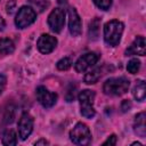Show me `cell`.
Instances as JSON below:
<instances>
[{"label": "cell", "instance_id": "cell-8", "mask_svg": "<svg viewBox=\"0 0 146 146\" xmlns=\"http://www.w3.org/2000/svg\"><path fill=\"white\" fill-rule=\"evenodd\" d=\"M33 130V117L29 113H24L18 121V135L21 139L25 140Z\"/></svg>", "mask_w": 146, "mask_h": 146}, {"label": "cell", "instance_id": "cell-2", "mask_svg": "<svg viewBox=\"0 0 146 146\" xmlns=\"http://www.w3.org/2000/svg\"><path fill=\"white\" fill-rule=\"evenodd\" d=\"M123 32V24L117 19L110 21L104 26V40L107 44L114 47L120 42Z\"/></svg>", "mask_w": 146, "mask_h": 146}, {"label": "cell", "instance_id": "cell-4", "mask_svg": "<svg viewBox=\"0 0 146 146\" xmlns=\"http://www.w3.org/2000/svg\"><path fill=\"white\" fill-rule=\"evenodd\" d=\"M35 18H36L35 11L29 6H23L16 15L15 24L18 29H25L26 26L34 23Z\"/></svg>", "mask_w": 146, "mask_h": 146}, {"label": "cell", "instance_id": "cell-13", "mask_svg": "<svg viewBox=\"0 0 146 146\" xmlns=\"http://www.w3.org/2000/svg\"><path fill=\"white\" fill-rule=\"evenodd\" d=\"M94 99H95V92L91 90H83L79 94V102L81 107L84 106H92L94 104Z\"/></svg>", "mask_w": 146, "mask_h": 146}, {"label": "cell", "instance_id": "cell-23", "mask_svg": "<svg viewBox=\"0 0 146 146\" xmlns=\"http://www.w3.org/2000/svg\"><path fill=\"white\" fill-rule=\"evenodd\" d=\"M6 84H7V78L3 74H0V95L3 92Z\"/></svg>", "mask_w": 146, "mask_h": 146}, {"label": "cell", "instance_id": "cell-9", "mask_svg": "<svg viewBox=\"0 0 146 146\" xmlns=\"http://www.w3.org/2000/svg\"><path fill=\"white\" fill-rule=\"evenodd\" d=\"M68 29L73 36H78L81 34L82 23H81V18L75 8L68 9Z\"/></svg>", "mask_w": 146, "mask_h": 146}, {"label": "cell", "instance_id": "cell-21", "mask_svg": "<svg viewBox=\"0 0 146 146\" xmlns=\"http://www.w3.org/2000/svg\"><path fill=\"white\" fill-rule=\"evenodd\" d=\"M96 114L95 110L92 106H84V107H81V115L87 117V119H91L94 117Z\"/></svg>", "mask_w": 146, "mask_h": 146}, {"label": "cell", "instance_id": "cell-17", "mask_svg": "<svg viewBox=\"0 0 146 146\" xmlns=\"http://www.w3.org/2000/svg\"><path fill=\"white\" fill-rule=\"evenodd\" d=\"M2 144L6 146H14L17 144V137L14 130H7L2 137Z\"/></svg>", "mask_w": 146, "mask_h": 146}, {"label": "cell", "instance_id": "cell-3", "mask_svg": "<svg viewBox=\"0 0 146 146\" xmlns=\"http://www.w3.org/2000/svg\"><path fill=\"white\" fill-rule=\"evenodd\" d=\"M70 137L71 140L76 145H88L91 141L90 130L82 122H79L74 125V128L70 132Z\"/></svg>", "mask_w": 146, "mask_h": 146}, {"label": "cell", "instance_id": "cell-27", "mask_svg": "<svg viewBox=\"0 0 146 146\" xmlns=\"http://www.w3.org/2000/svg\"><path fill=\"white\" fill-rule=\"evenodd\" d=\"M3 27H5V21H3V18L0 16V31H2Z\"/></svg>", "mask_w": 146, "mask_h": 146}, {"label": "cell", "instance_id": "cell-22", "mask_svg": "<svg viewBox=\"0 0 146 146\" xmlns=\"http://www.w3.org/2000/svg\"><path fill=\"white\" fill-rule=\"evenodd\" d=\"M92 1L98 8L103 10H107L112 5V0H92Z\"/></svg>", "mask_w": 146, "mask_h": 146}, {"label": "cell", "instance_id": "cell-14", "mask_svg": "<svg viewBox=\"0 0 146 146\" xmlns=\"http://www.w3.org/2000/svg\"><path fill=\"white\" fill-rule=\"evenodd\" d=\"M133 97L138 100V102H143L145 99V95H146V90H145V82L143 80H138L135 88H133Z\"/></svg>", "mask_w": 146, "mask_h": 146}, {"label": "cell", "instance_id": "cell-26", "mask_svg": "<svg viewBox=\"0 0 146 146\" xmlns=\"http://www.w3.org/2000/svg\"><path fill=\"white\" fill-rule=\"evenodd\" d=\"M35 145H48V141L46 139H40V140L35 141Z\"/></svg>", "mask_w": 146, "mask_h": 146}, {"label": "cell", "instance_id": "cell-25", "mask_svg": "<svg viewBox=\"0 0 146 146\" xmlns=\"http://www.w3.org/2000/svg\"><path fill=\"white\" fill-rule=\"evenodd\" d=\"M130 108H131V103H130V100H123V102H122V105H121L122 112H127V111H129Z\"/></svg>", "mask_w": 146, "mask_h": 146}, {"label": "cell", "instance_id": "cell-18", "mask_svg": "<svg viewBox=\"0 0 146 146\" xmlns=\"http://www.w3.org/2000/svg\"><path fill=\"white\" fill-rule=\"evenodd\" d=\"M99 26H100V21H99L98 18H95V19L90 23V26H89V35H90V38L96 39V38L98 36Z\"/></svg>", "mask_w": 146, "mask_h": 146}, {"label": "cell", "instance_id": "cell-28", "mask_svg": "<svg viewBox=\"0 0 146 146\" xmlns=\"http://www.w3.org/2000/svg\"><path fill=\"white\" fill-rule=\"evenodd\" d=\"M58 2H59V3H64V5H66V0H59Z\"/></svg>", "mask_w": 146, "mask_h": 146}, {"label": "cell", "instance_id": "cell-6", "mask_svg": "<svg viewBox=\"0 0 146 146\" xmlns=\"http://www.w3.org/2000/svg\"><path fill=\"white\" fill-rule=\"evenodd\" d=\"M99 59V55L97 52H87L84 55H82L75 63V70L79 73L84 72L86 70H88L89 67L94 66L97 60Z\"/></svg>", "mask_w": 146, "mask_h": 146}, {"label": "cell", "instance_id": "cell-20", "mask_svg": "<svg viewBox=\"0 0 146 146\" xmlns=\"http://www.w3.org/2000/svg\"><path fill=\"white\" fill-rule=\"evenodd\" d=\"M71 64H72V60L68 57H64L57 62V68L60 71H66L71 67Z\"/></svg>", "mask_w": 146, "mask_h": 146}, {"label": "cell", "instance_id": "cell-16", "mask_svg": "<svg viewBox=\"0 0 146 146\" xmlns=\"http://www.w3.org/2000/svg\"><path fill=\"white\" fill-rule=\"evenodd\" d=\"M102 76V68L100 67H96L94 68L92 71H90L89 73L86 74L84 76V82L88 83V84H91V83H96Z\"/></svg>", "mask_w": 146, "mask_h": 146}, {"label": "cell", "instance_id": "cell-5", "mask_svg": "<svg viewBox=\"0 0 146 146\" xmlns=\"http://www.w3.org/2000/svg\"><path fill=\"white\" fill-rule=\"evenodd\" d=\"M65 24V11L62 8L54 9L48 16V25L55 33H59Z\"/></svg>", "mask_w": 146, "mask_h": 146}, {"label": "cell", "instance_id": "cell-1", "mask_svg": "<svg viewBox=\"0 0 146 146\" xmlns=\"http://www.w3.org/2000/svg\"><path fill=\"white\" fill-rule=\"evenodd\" d=\"M129 86H130V82L124 76L111 78L105 81L103 86V90L106 95H110V96H121L128 91Z\"/></svg>", "mask_w": 146, "mask_h": 146}, {"label": "cell", "instance_id": "cell-15", "mask_svg": "<svg viewBox=\"0 0 146 146\" xmlns=\"http://www.w3.org/2000/svg\"><path fill=\"white\" fill-rule=\"evenodd\" d=\"M14 50H15V44L10 39L8 38L0 39V54L8 55V54H11Z\"/></svg>", "mask_w": 146, "mask_h": 146}, {"label": "cell", "instance_id": "cell-24", "mask_svg": "<svg viewBox=\"0 0 146 146\" xmlns=\"http://www.w3.org/2000/svg\"><path fill=\"white\" fill-rule=\"evenodd\" d=\"M116 144V136L115 135H111L104 143L103 145H115Z\"/></svg>", "mask_w": 146, "mask_h": 146}, {"label": "cell", "instance_id": "cell-19", "mask_svg": "<svg viewBox=\"0 0 146 146\" xmlns=\"http://www.w3.org/2000/svg\"><path fill=\"white\" fill-rule=\"evenodd\" d=\"M140 68V62L137 59V58H133L131 60H129L128 65H127V70L129 73L131 74H136Z\"/></svg>", "mask_w": 146, "mask_h": 146}, {"label": "cell", "instance_id": "cell-10", "mask_svg": "<svg viewBox=\"0 0 146 146\" xmlns=\"http://www.w3.org/2000/svg\"><path fill=\"white\" fill-rule=\"evenodd\" d=\"M57 44V39L55 36H51L49 34H42L38 40V49L42 54H49L51 52Z\"/></svg>", "mask_w": 146, "mask_h": 146}, {"label": "cell", "instance_id": "cell-12", "mask_svg": "<svg viewBox=\"0 0 146 146\" xmlns=\"http://www.w3.org/2000/svg\"><path fill=\"white\" fill-rule=\"evenodd\" d=\"M135 131L138 136L140 137H145L146 133V125H145V112H141L139 114L136 115L135 119V124H133Z\"/></svg>", "mask_w": 146, "mask_h": 146}, {"label": "cell", "instance_id": "cell-11", "mask_svg": "<svg viewBox=\"0 0 146 146\" xmlns=\"http://www.w3.org/2000/svg\"><path fill=\"white\" fill-rule=\"evenodd\" d=\"M146 54V46H145V39L144 36L139 35L137 36L131 46L125 50L127 56H132V55H139V56H145Z\"/></svg>", "mask_w": 146, "mask_h": 146}, {"label": "cell", "instance_id": "cell-7", "mask_svg": "<svg viewBox=\"0 0 146 146\" xmlns=\"http://www.w3.org/2000/svg\"><path fill=\"white\" fill-rule=\"evenodd\" d=\"M36 98L43 107L49 108L55 105V103L57 100V95L54 92H50L47 88L40 86L36 88Z\"/></svg>", "mask_w": 146, "mask_h": 146}]
</instances>
